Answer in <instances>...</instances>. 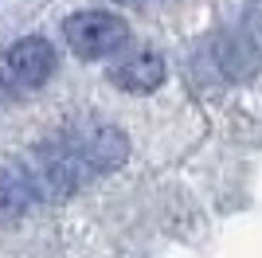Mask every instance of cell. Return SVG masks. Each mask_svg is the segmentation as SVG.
<instances>
[{
    "label": "cell",
    "mask_w": 262,
    "mask_h": 258,
    "mask_svg": "<svg viewBox=\"0 0 262 258\" xmlns=\"http://www.w3.org/2000/svg\"><path fill=\"white\" fill-rule=\"evenodd\" d=\"M63 39L78 59H106L129 43V24L114 12H75L63 20Z\"/></svg>",
    "instance_id": "cell-1"
},
{
    "label": "cell",
    "mask_w": 262,
    "mask_h": 258,
    "mask_svg": "<svg viewBox=\"0 0 262 258\" xmlns=\"http://www.w3.org/2000/svg\"><path fill=\"white\" fill-rule=\"evenodd\" d=\"M215 63L227 78H254V71L262 67V47L254 43V35L223 32L215 39Z\"/></svg>",
    "instance_id": "cell-6"
},
{
    "label": "cell",
    "mask_w": 262,
    "mask_h": 258,
    "mask_svg": "<svg viewBox=\"0 0 262 258\" xmlns=\"http://www.w3.org/2000/svg\"><path fill=\"white\" fill-rule=\"evenodd\" d=\"M8 71L24 86H43L55 75V47L43 35H24L8 47Z\"/></svg>",
    "instance_id": "cell-3"
},
{
    "label": "cell",
    "mask_w": 262,
    "mask_h": 258,
    "mask_svg": "<svg viewBox=\"0 0 262 258\" xmlns=\"http://www.w3.org/2000/svg\"><path fill=\"white\" fill-rule=\"evenodd\" d=\"M35 200H39V188L32 180V168H20L12 161L0 164V227L16 223Z\"/></svg>",
    "instance_id": "cell-5"
},
{
    "label": "cell",
    "mask_w": 262,
    "mask_h": 258,
    "mask_svg": "<svg viewBox=\"0 0 262 258\" xmlns=\"http://www.w3.org/2000/svg\"><path fill=\"white\" fill-rule=\"evenodd\" d=\"M164 59L157 51H137L129 55L125 63L110 67V82L118 86V90H125V94H153L157 86L164 82Z\"/></svg>",
    "instance_id": "cell-4"
},
{
    "label": "cell",
    "mask_w": 262,
    "mask_h": 258,
    "mask_svg": "<svg viewBox=\"0 0 262 258\" xmlns=\"http://www.w3.org/2000/svg\"><path fill=\"white\" fill-rule=\"evenodd\" d=\"M67 141L75 145L78 161L90 176H102V172H114L129 161V141L118 125H94V129H75L67 133Z\"/></svg>",
    "instance_id": "cell-2"
},
{
    "label": "cell",
    "mask_w": 262,
    "mask_h": 258,
    "mask_svg": "<svg viewBox=\"0 0 262 258\" xmlns=\"http://www.w3.org/2000/svg\"><path fill=\"white\" fill-rule=\"evenodd\" d=\"M114 4H137V0H114Z\"/></svg>",
    "instance_id": "cell-7"
}]
</instances>
